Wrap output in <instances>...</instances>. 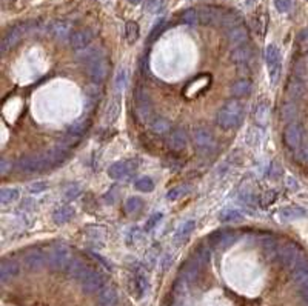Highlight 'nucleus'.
I'll use <instances>...</instances> for the list:
<instances>
[{
    "instance_id": "f257e3e1",
    "label": "nucleus",
    "mask_w": 308,
    "mask_h": 306,
    "mask_svg": "<svg viewBox=\"0 0 308 306\" xmlns=\"http://www.w3.org/2000/svg\"><path fill=\"white\" fill-rule=\"evenodd\" d=\"M244 116H245L244 105L239 100L233 99L219 109L216 116V122L222 129H234L242 123Z\"/></svg>"
},
{
    "instance_id": "f03ea898",
    "label": "nucleus",
    "mask_w": 308,
    "mask_h": 306,
    "mask_svg": "<svg viewBox=\"0 0 308 306\" xmlns=\"http://www.w3.org/2000/svg\"><path fill=\"white\" fill-rule=\"evenodd\" d=\"M71 260H73L71 250L63 243L56 245L48 254V265L54 271H66Z\"/></svg>"
},
{
    "instance_id": "7ed1b4c3",
    "label": "nucleus",
    "mask_w": 308,
    "mask_h": 306,
    "mask_svg": "<svg viewBox=\"0 0 308 306\" xmlns=\"http://www.w3.org/2000/svg\"><path fill=\"white\" fill-rule=\"evenodd\" d=\"M284 142L292 151H299L304 143V129L298 122H290L284 129Z\"/></svg>"
},
{
    "instance_id": "20e7f679",
    "label": "nucleus",
    "mask_w": 308,
    "mask_h": 306,
    "mask_svg": "<svg viewBox=\"0 0 308 306\" xmlns=\"http://www.w3.org/2000/svg\"><path fill=\"white\" fill-rule=\"evenodd\" d=\"M265 62L268 66V75L273 85L278 83L281 74V51L276 45H268L265 49Z\"/></svg>"
},
{
    "instance_id": "39448f33",
    "label": "nucleus",
    "mask_w": 308,
    "mask_h": 306,
    "mask_svg": "<svg viewBox=\"0 0 308 306\" xmlns=\"http://www.w3.org/2000/svg\"><path fill=\"white\" fill-rule=\"evenodd\" d=\"M278 257L281 259V262H282L287 268L293 270L305 256L302 254V251L299 250V246H298L296 243L288 242V243H285V245L279 250V256H278Z\"/></svg>"
},
{
    "instance_id": "423d86ee",
    "label": "nucleus",
    "mask_w": 308,
    "mask_h": 306,
    "mask_svg": "<svg viewBox=\"0 0 308 306\" xmlns=\"http://www.w3.org/2000/svg\"><path fill=\"white\" fill-rule=\"evenodd\" d=\"M136 111H137V116L147 122V120H151L153 117V102H151V97L148 94V91L145 88H137L136 91Z\"/></svg>"
},
{
    "instance_id": "0eeeda50",
    "label": "nucleus",
    "mask_w": 308,
    "mask_h": 306,
    "mask_svg": "<svg viewBox=\"0 0 308 306\" xmlns=\"http://www.w3.org/2000/svg\"><path fill=\"white\" fill-rule=\"evenodd\" d=\"M194 146L202 152H211L216 148V139L208 128H196L193 132Z\"/></svg>"
},
{
    "instance_id": "6e6552de",
    "label": "nucleus",
    "mask_w": 308,
    "mask_h": 306,
    "mask_svg": "<svg viewBox=\"0 0 308 306\" xmlns=\"http://www.w3.org/2000/svg\"><path fill=\"white\" fill-rule=\"evenodd\" d=\"M136 166H137V162L134 160H120V162L113 163L108 168V176L114 180H122V179L130 177L136 171Z\"/></svg>"
},
{
    "instance_id": "1a4fd4ad",
    "label": "nucleus",
    "mask_w": 308,
    "mask_h": 306,
    "mask_svg": "<svg viewBox=\"0 0 308 306\" xmlns=\"http://www.w3.org/2000/svg\"><path fill=\"white\" fill-rule=\"evenodd\" d=\"M108 72H110V62L106 60V57H100L91 65H88V75L96 83H102L108 77Z\"/></svg>"
},
{
    "instance_id": "9d476101",
    "label": "nucleus",
    "mask_w": 308,
    "mask_h": 306,
    "mask_svg": "<svg viewBox=\"0 0 308 306\" xmlns=\"http://www.w3.org/2000/svg\"><path fill=\"white\" fill-rule=\"evenodd\" d=\"M80 283H82L83 293L96 294V293H100L102 288L105 286V277L100 273H97V271H91Z\"/></svg>"
},
{
    "instance_id": "9b49d317",
    "label": "nucleus",
    "mask_w": 308,
    "mask_h": 306,
    "mask_svg": "<svg viewBox=\"0 0 308 306\" xmlns=\"http://www.w3.org/2000/svg\"><path fill=\"white\" fill-rule=\"evenodd\" d=\"M25 31H26V25H23V23L12 26L2 39V52H6L11 48H14L20 42V39L25 34Z\"/></svg>"
},
{
    "instance_id": "f8f14e48",
    "label": "nucleus",
    "mask_w": 308,
    "mask_h": 306,
    "mask_svg": "<svg viewBox=\"0 0 308 306\" xmlns=\"http://www.w3.org/2000/svg\"><path fill=\"white\" fill-rule=\"evenodd\" d=\"M93 39H94L93 29L83 28V29H77V31L73 32V35H71V39H69V43H71V48H73V49L80 51V49H85V48L93 42Z\"/></svg>"
},
{
    "instance_id": "ddd939ff",
    "label": "nucleus",
    "mask_w": 308,
    "mask_h": 306,
    "mask_svg": "<svg viewBox=\"0 0 308 306\" xmlns=\"http://www.w3.org/2000/svg\"><path fill=\"white\" fill-rule=\"evenodd\" d=\"M238 239V234L234 231L230 230H224V231H218L210 237V243L213 246H216L218 250H225L228 246H231Z\"/></svg>"
},
{
    "instance_id": "4468645a",
    "label": "nucleus",
    "mask_w": 308,
    "mask_h": 306,
    "mask_svg": "<svg viewBox=\"0 0 308 306\" xmlns=\"http://www.w3.org/2000/svg\"><path fill=\"white\" fill-rule=\"evenodd\" d=\"M197 9H199V15H201V23H204V25H219L221 26L224 9L216 8V6H201Z\"/></svg>"
},
{
    "instance_id": "2eb2a0df",
    "label": "nucleus",
    "mask_w": 308,
    "mask_h": 306,
    "mask_svg": "<svg viewBox=\"0 0 308 306\" xmlns=\"http://www.w3.org/2000/svg\"><path fill=\"white\" fill-rule=\"evenodd\" d=\"M25 265L28 270L31 271H40L46 263H48V256L43 254L40 250H32L29 253L25 254V259H23Z\"/></svg>"
},
{
    "instance_id": "dca6fc26",
    "label": "nucleus",
    "mask_w": 308,
    "mask_h": 306,
    "mask_svg": "<svg viewBox=\"0 0 308 306\" xmlns=\"http://www.w3.org/2000/svg\"><path fill=\"white\" fill-rule=\"evenodd\" d=\"M49 31H51L54 39L65 42V40L71 39V35H73V23L68 22V20H56V22L51 23Z\"/></svg>"
},
{
    "instance_id": "f3484780",
    "label": "nucleus",
    "mask_w": 308,
    "mask_h": 306,
    "mask_svg": "<svg viewBox=\"0 0 308 306\" xmlns=\"http://www.w3.org/2000/svg\"><path fill=\"white\" fill-rule=\"evenodd\" d=\"M93 270H89V266L86 263H83L80 259H73L66 268V274L71 277V279H76L79 282H82Z\"/></svg>"
},
{
    "instance_id": "a211bd4d",
    "label": "nucleus",
    "mask_w": 308,
    "mask_h": 306,
    "mask_svg": "<svg viewBox=\"0 0 308 306\" xmlns=\"http://www.w3.org/2000/svg\"><path fill=\"white\" fill-rule=\"evenodd\" d=\"M187 143H188V134H187L185 129L177 128V129H174V131L170 132V136H168V146L173 151H182V149H185Z\"/></svg>"
},
{
    "instance_id": "6ab92c4d",
    "label": "nucleus",
    "mask_w": 308,
    "mask_h": 306,
    "mask_svg": "<svg viewBox=\"0 0 308 306\" xmlns=\"http://www.w3.org/2000/svg\"><path fill=\"white\" fill-rule=\"evenodd\" d=\"M227 39H228V43L233 45V46H241L244 45L247 40H248V28L245 25H238L231 29H228L227 32Z\"/></svg>"
},
{
    "instance_id": "aec40b11",
    "label": "nucleus",
    "mask_w": 308,
    "mask_h": 306,
    "mask_svg": "<svg viewBox=\"0 0 308 306\" xmlns=\"http://www.w3.org/2000/svg\"><path fill=\"white\" fill-rule=\"evenodd\" d=\"M20 273V266L15 260H11V259H6L2 262V266H0V276H2V282H8L11 279H14L17 274Z\"/></svg>"
},
{
    "instance_id": "412c9836",
    "label": "nucleus",
    "mask_w": 308,
    "mask_h": 306,
    "mask_svg": "<svg viewBox=\"0 0 308 306\" xmlns=\"http://www.w3.org/2000/svg\"><path fill=\"white\" fill-rule=\"evenodd\" d=\"M251 57H253V49L250 45H241L231 51V60L239 65L248 63L251 60Z\"/></svg>"
},
{
    "instance_id": "4be33fe9",
    "label": "nucleus",
    "mask_w": 308,
    "mask_h": 306,
    "mask_svg": "<svg viewBox=\"0 0 308 306\" xmlns=\"http://www.w3.org/2000/svg\"><path fill=\"white\" fill-rule=\"evenodd\" d=\"M255 120L258 125L261 126H265L270 120V102L268 100H261L258 105H256V109H255Z\"/></svg>"
},
{
    "instance_id": "5701e85b",
    "label": "nucleus",
    "mask_w": 308,
    "mask_h": 306,
    "mask_svg": "<svg viewBox=\"0 0 308 306\" xmlns=\"http://www.w3.org/2000/svg\"><path fill=\"white\" fill-rule=\"evenodd\" d=\"M287 94L292 100H299L305 94V83L299 77L292 79L287 86Z\"/></svg>"
},
{
    "instance_id": "b1692460",
    "label": "nucleus",
    "mask_w": 308,
    "mask_h": 306,
    "mask_svg": "<svg viewBox=\"0 0 308 306\" xmlns=\"http://www.w3.org/2000/svg\"><path fill=\"white\" fill-rule=\"evenodd\" d=\"M117 291L113 286H103L99 293V305L100 306H116L117 305Z\"/></svg>"
},
{
    "instance_id": "393cba45",
    "label": "nucleus",
    "mask_w": 308,
    "mask_h": 306,
    "mask_svg": "<svg viewBox=\"0 0 308 306\" xmlns=\"http://www.w3.org/2000/svg\"><path fill=\"white\" fill-rule=\"evenodd\" d=\"M103 57V51L100 48H85V49H80L77 59L79 62L85 63V65H91L93 62H96L97 59Z\"/></svg>"
},
{
    "instance_id": "a878e982",
    "label": "nucleus",
    "mask_w": 308,
    "mask_h": 306,
    "mask_svg": "<svg viewBox=\"0 0 308 306\" xmlns=\"http://www.w3.org/2000/svg\"><path fill=\"white\" fill-rule=\"evenodd\" d=\"M73 217H74V209H73L71 206H68V205L57 208V209L54 211V214H52V220H54L56 225H65V223H68Z\"/></svg>"
},
{
    "instance_id": "bb28decb",
    "label": "nucleus",
    "mask_w": 308,
    "mask_h": 306,
    "mask_svg": "<svg viewBox=\"0 0 308 306\" xmlns=\"http://www.w3.org/2000/svg\"><path fill=\"white\" fill-rule=\"evenodd\" d=\"M251 82L248 79H241L238 82H234L230 88V92L234 95V97H245L251 92Z\"/></svg>"
},
{
    "instance_id": "cd10ccee",
    "label": "nucleus",
    "mask_w": 308,
    "mask_h": 306,
    "mask_svg": "<svg viewBox=\"0 0 308 306\" xmlns=\"http://www.w3.org/2000/svg\"><path fill=\"white\" fill-rule=\"evenodd\" d=\"M194 228H196V222H194V220H187V222L177 230V233H176V236H174L176 243H185V242L188 240V237L193 234Z\"/></svg>"
},
{
    "instance_id": "c85d7f7f",
    "label": "nucleus",
    "mask_w": 308,
    "mask_h": 306,
    "mask_svg": "<svg viewBox=\"0 0 308 306\" xmlns=\"http://www.w3.org/2000/svg\"><path fill=\"white\" fill-rule=\"evenodd\" d=\"M128 85V71L126 68H119L114 77V92L119 97Z\"/></svg>"
},
{
    "instance_id": "c756f323",
    "label": "nucleus",
    "mask_w": 308,
    "mask_h": 306,
    "mask_svg": "<svg viewBox=\"0 0 308 306\" xmlns=\"http://www.w3.org/2000/svg\"><path fill=\"white\" fill-rule=\"evenodd\" d=\"M119 112H120V99L116 95L110 100V103L105 109V122L113 123L119 117Z\"/></svg>"
},
{
    "instance_id": "7c9ffc66",
    "label": "nucleus",
    "mask_w": 308,
    "mask_h": 306,
    "mask_svg": "<svg viewBox=\"0 0 308 306\" xmlns=\"http://www.w3.org/2000/svg\"><path fill=\"white\" fill-rule=\"evenodd\" d=\"M150 125H151L153 132H154V134H159V136H165V134H168V132L171 131V123H170V120L165 119V117H154V119L150 122Z\"/></svg>"
},
{
    "instance_id": "2f4dec72",
    "label": "nucleus",
    "mask_w": 308,
    "mask_h": 306,
    "mask_svg": "<svg viewBox=\"0 0 308 306\" xmlns=\"http://www.w3.org/2000/svg\"><path fill=\"white\" fill-rule=\"evenodd\" d=\"M298 114H299V109H298V105L295 103V100L284 103V106L281 109V119L282 120H285V122H295V119L298 117Z\"/></svg>"
},
{
    "instance_id": "473e14b6",
    "label": "nucleus",
    "mask_w": 308,
    "mask_h": 306,
    "mask_svg": "<svg viewBox=\"0 0 308 306\" xmlns=\"http://www.w3.org/2000/svg\"><path fill=\"white\" fill-rule=\"evenodd\" d=\"M305 209L299 208V206H288V208H282L279 216L282 220H296V219H302L305 217Z\"/></svg>"
},
{
    "instance_id": "72a5a7b5",
    "label": "nucleus",
    "mask_w": 308,
    "mask_h": 306,
    "mask_svg": "<svg viewBox=\"0 0 308 306\" xmlns=\"http://www.w3.org/2000/svg\"><path fill=\"white\" fill-rule=\"evenodd\" d=\"M238 25H241V15H239L238 12H234V11H225V9H224L222 20H221V26L231 29V28H234V26H238Z\"/></svg>"
},
{
    "instance_id": "f704fd0d",
    "label": "nucleus",
    "mask_w": 308,
    "mask_h": 306,
    "mask_svg": "<svg viewBox=\"0 0 308 306\" xmlns=\"http://www.w3.org/2000/svg\"><path fill=\"white\" fill-rule=\"evenodd\" d=\"M17 199H19V189H15V188H3L0 193V202L3 206L14 203Z\"/></svg>"
},
{
    "instance_id": "c9c22d12",
    "label": "nucleus",
    "mask_w": 308,
    "mask_h": 306,
    "mask_svg": "<svg viewBox=\"0 0 308 306\" xmlns=\"http://www.w3.org/2000/svg\"><path fill=\"white\" fill-rule=\"evenodd\" d=\"M182 22L187 23V25H196V23H201V15H199V9L197 8H190V9H185L180 15Z\"/></svg>"
},
{
    "instance_id": "e433bc0d",
    "label": "nucleus",
    "mask_w": 308,
    "mask_h": 306,
    "mask_svg": "<svg viewBox=\"0 0 308 306\" xmlns=\"http://www.w3.org/2000/svg\"><path fill=\"white\" fill-rule=\"evenodd\" d=\"M139 32H140V29H139V25L136 23V22H126V25H125V35H126V42L128 43H134L137 39H139Z\"/></svg>"
},
{
    "instance_id": "4c0bfd02",
    "label": "nucleus",
    "mask_w": 308,
    "mask_h": 306,
    "mask_svg": "<svg viewBox=\"0 0 308 306\" xmlns=\"http://www.w3.org/2000/svg\"><path fill=\"white\" fill-rule=\"evenodd\" d=\"M190 189H191V188H190L188 185H179V186H174L173 189L168 191L167 199H168V200H177V199L187 196V194L190 193Z\"/></svg>"
},
{
    "instance_id": "58836bf2",
    "label": "nucleus",
    "mask_w": 308,
    "mask_h": 306,
    "mask_svg": "<svg viewBox=\"0 0 308 306\" xmlns=\"http://www.w3.org/2000/svg\"><path fill=\"white\" fill-rule=\"evenodd\" d=\"M143 208V200L139 197H130L125 203V209L128 214H137Z\"/></svg>"
},
{
    "instance_id": "ea45409f",
    "label": "nucleus",
    "mask_w": 308,
    "mask_h": 306,
    "mask_svg": "<svg viewBox=\"0 0 308 306\" xmlns=\"http://www.w3.org/2000/svg\"><path fill=\"white\" fill-rule=\"evenodd\" d=\"M219 220L225 222V223H228V222H241L242 220V214L239 211H236V209H225V211L221 213Z\"/></svg>"
},
{
    "instance_id": "a19ab883",
    "label": "nucleus",
    "mask_w": 308,
    "mask_h": 306,
    "mask_svg": "<svg viewBox=\"0 0 308 306\" xmlns=\"http://www.w3.org/2000/svg\"><path fill=\"white\" fill-rule=\"evenodd\" d=\"M136 188L142 193H151L154 189V182L150 177H140L136 180Z\"/></svg>"
},
{
    "instance_id": "79ce46f5",
    "label": "nucleus",
    "mask_w": 308,
    "mask_h": 306,
    "mask_svg": "<svg viewBox=\"0 0 308 306\" xmlns=\"http://www.w3.org/2000/svg\"><path fill=\"white\" fill-rule=\"evenodd\" d=\"M264 251L267 256L270 257H275V256H279V248H278V243L273 240V239H265L264 240Z\"/></svg>"
},
{
    "instance_id": "37998d69",
    "label": "nucleus",
    "mask_w": 308,
    "mask_h": 306,
    "mask_svg": "<svg viewBox=\"0 0 308 306\" xmlns=\"http://www.w3.org/2000/svg\"><path fill=\"white\" fill-rule=\"evenodd\" d=\"M194 259L201 263V265H205L208 260H210V248L202 245L197 248V251L194 253Z\"/></svg>"
},
{
    "instance_id": "c03bdc74",
    "label": "nucleus",
    "mask_w": 308,
    "mask_h": 306,
    "mask_svg": "<svg viewBox=\"0 0 308 306\" xmlns=\"http://www.w3.org/2000/svg\"><path fill=\"white\" fill-rule=\"evenodd\" d=\"M275 200H276V193H275V191H265V193L261 196V199H259V203H261V206H262V208H267V206H268V205H271Z\"/></svg>"
},
{
    "instance_id": "a18cd8bd",
    "label": "nucleus",
    "mask_w": 308,
    "mask_h": 306,
    "mask_svg": "<svg viewBox=\"0 0 308 306\" xmlns=\"http://www.w3.org/2000/svg\"><path fill=\"white\" fill-rule=\"evenodd\" d=\"M160 220H162V214H160V213L153 214V216L147 220V223H145V231H151Z\"/></svg>"
},
{
    "instance_id": "49530a36",
    "label": "nucleus",
    "mask_w": 308,
    "mask_h": 306,
    "mask_svg": "<svg viewBox=\"0 0 308 306\" xmlns=\"http://www.w3.org/2000/svg\"><path fill=\"white\" fill-rule=\"evenodd\" d=\"M164 5V0H147L145 2V8L150 11V12H157Z\"/></svg>"
},
{
    "instance_id": "de8ad7c7",
    "label": "nucleus",
    "mask_w": 308,
    "mask_h": 306,
    "mask_svg": "<svg viewBox=\"0 0 308 306\" xmlns=\"http://www.w3.org/2000/svg\"><path fill=\"white\" fill-rule=\"evenodd\" d=\"M275 6L279 12H288L292 8V0H275Z\"/></svg>"
},
{
    "instance_id": "09e8293b",
    "label": "nucleus",
    "mask_w": 308,
    "mask_h": 306,
    "mask_svg": "<svg viewBox=\"0 0 308 306\" xmlns=\"http://www.w3.org/2000/svg\"><path fill=\"white\" fill-rule=\"evenodd\" d=\"M11 169H12V162H11L9 159L3 157L2 162H0V174H2V176H6L8 173H11Z\"/></svg>"
},
{
    "instance_id": "8fccbe9b",
    "label": "nucleus",
    "mask_w": 308,
    "mask_h": 306,
    "mask_svg": "<svg viewBox=\"0 0 308 306\" xmlns=\"http://www.w3.org/2000/svg\"><path fill=\"white\" fill-rule=\"evenodd\" d=\"M298 43L301 45L302 49H308V28L301 31V34L298 35Z\"/></svg>"
},
{
    "instance_id": "3c124183",
    "label": "nucleus",
    "mask_w": 308,
    "mask_h": 306,
    "mask_svg": "<svg viewBox=\"0 0 308 306\" xmlns=\"http://www.w3.org/2000/svg\"><path fill=\"white\" fill-rule=\"evenodd\" d=\"M48 188V185L46 183H43V182H37V183H32V185H29V193H43L45 189Z\"/></svg>"
},
{
    "instance_id": "603ef678",
    "label": "nucleus",
    "mask_w": 308,
    "mask_h": 306,
    "mask_svg": "<svg viewBox=\"0 0 308 306\" xmlns=\"http://www.w3.org/2000/svg\"><path fill=\"white\" fill-rule=\"evenodd\" d=\"M299 157H301V160H304V162L308 163V140L304 142L302 146L299 148Z\"/></svg>"
},
{
    "instance_id": "864d4df0",
    "label": "nucleus",
    "mask_w": 308,
    "mask_h": 306,
    "mask_svg": "<svg viewBox=\"0 0 308 306\" xmlns=\"http://www.w3.org/2000/svg\"><path fill=\"white\" fill-rule=\"evenodd\" d=\"M79 196V186L77 185H73V186H69V189L66 191V194H65V197L66 199H76Z\"/></svg>"
},
{
    "instance_id": "5fc2aeb1",
    "label": "nucleus",
    "mask_w": 308,
    "mask_h": 306,
    "mask_svg": "<svg viewBox=\"0 0 308 306\" xmlns=\"http://www.w3.org/2000/svg\"><path fill=\"white\" fill-rule=\"evenodd\" d=\"M301 293H302V297L305 299V302L308 303V282L301 286Z\"/></svg>"
},
{
    "instance_id": "6e6d98bb",
    "label": "nucleus",
    "mask_w": 308,
    "mask_h": 306,
    "mask_svg": "<svg viewBox=\"0 0 308 306\" xmlns=\"http://www.w3.org/2000/svg\"><path fill=\"white\" fill-rule=\"evenodd\" d=\"M130 3H133V5H137V3H140L142 0H128Z\"/></svg>"
}]
</instances>
